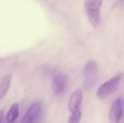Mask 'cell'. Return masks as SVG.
<instances>
[{"label": "cell", "instance_id": "9", "mask_svg": "<svg viewBox=\"0 0 124 123\" xmlns=\"http://www.w3.org/2000/svg\"><path fill=\"white\" fill-rule=\"evenodd\" d=\"M10 80V75H6L2 78L0 83V99H2L7 93V91L9 87Z\"/></svg>", "mask_w": 124, "mask_h": 123}, {"label": "cell", "instance_id": "11", "mask_svg": "<svg viewBox=\"0 0 124 123\" xmlns=\"http://www.w3.org/2000/svg\"><path fill=\"white\" fill-rule=\"evenodd\" d=\"M0 113H1V123H3V120H3V117H4V112H3V111L1 110Z\"/></svg>", "mask_w": 124, "mask_h": 123}, {"label": "cell", "instance_id": "3", "mask_svg": "<svg viewBox=\"0 0 124 123\" xmlns=\"http://www.w3.org/2000/svg\"><path fill=\"white\" fill-rule=\"evenodd\" d=\"M122 77V74H118L101 85L97 91V97L103 100L115 93L120 86Z\"/></svg>", "mask_w": 124, "mask_h": 123}, {"label": "cell", "instance_id": "8", "mask_svg": "<svg viewBox=\"0 0 124 123\" xmlns=\"http://www.w3.org/2000/svg\"><path fill=\"white\" fill-rule=\"evenodd\" d=\"M18 115H19V105L17 103H15L9 109L5 117L4 123H12L17 118Z\"/></svg>", "mask_w": 124, "mask_h": 123}, {"label": "cell", "instance_id": "5", "mask_svg": "<svg viewBox=\"0 0 124 123\" xmlns=\"http://www.w3.org/2000/svg\"><path fill=\"white\" fill-rule=\"evenodd\" d=\"M68 78L65 75L58 74L53 78L52 89L54 94L57 96L64 95L68 89Z\"/></svg>", "mask_w": 124, "mask_h": 123}, {"label": "cell", "instance_id": "2", "mask_svg": "<svg viewBox=\"0 0 124 123\" xmlns=\"http://www.w3.org/2000/svg\"><path fill=\"white\" fill-rule=\"evenodd\" d=\"M103 0H85L84 9L91 25L96 28L101 23V8Z\"/></svg>", "mask_w": 124, "mask_h": 123}, {"label": "cell", "instance_id": "1", "mask_svg": "<svg viewBox=\"0 0 124 123\" xmlns=\"http://www.w3.org/2000/svg\"><path fill=\"white\" fill-rule=\"evenodd\" d=\"M84 94L81 89L74 91L70 96L68 101V110L71 112L68 123H79L82 115V103Z\"/></svg>", "mask_w": 124, "mask_h": 123}, {"label": "cell", "instance_id": "7", "mask_svg": "<svg viewBox=\"0 0 124 123\" xmlns=\"http://www.w3.org/2000/svg\"><path fill=\"white\" fill-rule=\"evenodd\" d=\"M40 111L41 104L39 103L33 104L23 117L21 123H36V120L39 119Z\"/></svg>", "mask_w": 124, "mask_h": 123}, {"label": "cell", "instance_id": "6", "mask_svg": "<svg viewBox=\"0 0 124 123\" xmlns=\"http://www.w3.org/2000/svg\"><path fill=\"white\" fill-rule=\"evenodd\" d=\"M124 101L122 98H118L113 103L109 114L110 123H119L124 109Z\"/></svg>", "mask_w": 124, "mask_h": 123}, {"label": "cell", "instance_id": "10", "mask_svg": "<svg viewBox=\"0 0 124 123\" xmlns=\"http://www.w3.org/2000/svg\"><path fill=\"white\" fill-rule=\"evenodd\" d=\"M113 7L116 8H124V0H118L117 2H116Z\"/></svg>", "mask_w": 124, "mask_h": 123}, {"label": "cell", "instance_id": "4", "mask_svg": "<svg viewBox=\"0 0 124 123\" xmlns=\"http://www.w3.org/2000/svg\"><path fill=\"white\" fill-rule=\"evenodd\" d=\"M98 73L97 64L94 61L88 62L84 69V87L86 89L91 88L97 80Z\"/></svg>", "mask_w": 124, "mask_h": 123}]
</instances>
